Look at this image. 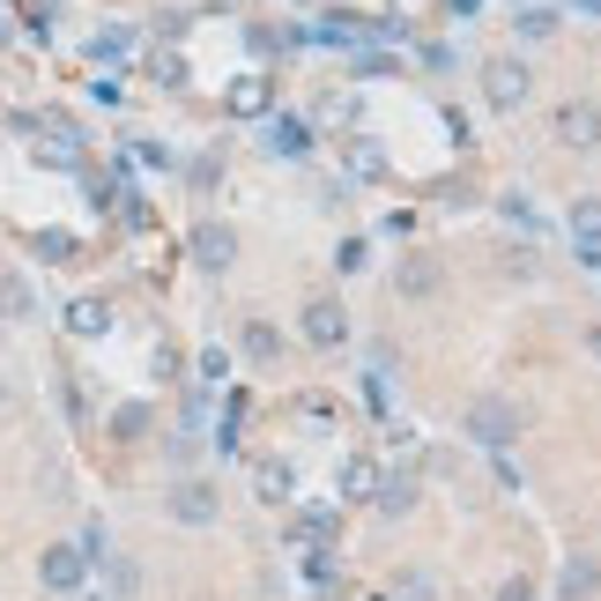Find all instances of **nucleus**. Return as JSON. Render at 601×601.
I'll return each instance as SVG.
<instances>
[{
  "label": "nucleus",
  "instance_id": "21",
  "mask_svg": "<svg viewBox=\"0 0 601 601\" xmlns=\"http://www.w3.org/2000/svg\"><path fill=\"white\" fill-rule=\"evenodd\" d=\"M120 52H126V30H104L97 45H90V60H120Z\"/></svg>",
  "mask_w": 601,
  "mask_h": 601
},
{
  "label": "nucleus",
  "instance_id": "8",
  "mask_svg": "<svg viewBox=\"0 0 601 601\" xmlns=\"http://www.w3.org/2000/svg\"><path fill=\"white\" fill-rule=\"evenodd\" d=\"M172 520L208 527V520H216V490H208V483H178V490H172Z\"/></svg>",
  "mask_w": 601,
  "mask_h": 601
},
{
  "label": "nucleus",
  "instance_id": "2",
  "mask_svg": "<svg viewBox=\"0 0 601 601\" xmlns=\"http://www.w3.org/2000/svg\"><path fill=\"white\" fill-rule=\"evenodd\" d=\"M557 142H564V149H594L601 142V104L594 97H572V104H557Z\"/></svg>",
  "mask_w": 601,
  "mask_h": 601
},
{
  "label": "nucleus",
  "instance_id": "19",
  "mask_svg": "<svg viewBox=\"0 0 601 601\" xmlns=\"http://www.w3.org/2000/svg\"><path fill=\"white\" fill-rule=\"evenodd\" d=\"M38 252H45V260H75V238H68V230H38Z\"/></svg>",
  "mask_w": 601,
  "mask_h": 601
},
{
  "label": "nucleus",
  "instance_id": "10",
  "mask_svg": "<svg viewBox=\"0 0 601 601\" xmlns=\"http://www.w3.org/2000/svg\"><path fill=\"white\" fill-rule=\"evenodd\" d=\"M394 290L401 298H431V290H438V260H431V252H408L394 268Z\"/></svg>",
  "mask_w": 601,
  "mask_h": 601
},
{
  "label": "nucleus",
  "instance_id": "7",
  "mask_svg": "<svg viewBox=\"0 0 601 601\" xmlns=\"http://www.w3.org/2000/svg\"><path fill=\"white\" fill-rule=\"evenodd\" d=\"M194 260L224 276L230 260H238V230H230V224H200V230H194Z\"/></svg>",
  "mask_w": 601,
  "mask_h": 601
},
{
  "label": "nucleus",
  "instance_id": "18",
  "mask_svg": "<svg viewBox=\"0 0 601 601\" xmlns=\"http://www.w3.org/2000/svg\"><path fill=\"white\" fill-rule=\"evenodd\" d=\"M512 23H520V38H550V30H557V15L542 8V0H535V8H520Z\"/></svg>",
  "mask_w": 601,
  "mask_h": 601
},
{
  "label": "nucleus",
  "instance_id": "30",
  "mask_svg": "<svg viewBox=\"0 0 601 601\" xmlns=\"http://www.w3.org/2000/svg\"><path fill=\"white\" fill-rule=\"evenodd\" d=\"M520 8H535V0H520Z\"/></svg>",
  "mask_w": 601,
  "mask_h": 601
},
{
  "label": "nucleus",
  "instance_id": "22",
  "mask_svg": "<svg viewBox=\"0 0 601 601\" xmlns=\"http://www.w3.org/2000/svg\"><path fill=\"white\" fill-rule=\"evenodd\" d=\"M505 224H520V230H535V208H527L520 194H505Z\"/></svg>",
  "mask_w": 601,
  "mask_h": 601
},
{
  "label": "nucleus",
  "instance_id": "5",
  "mask_svg": "<svg viewBox=\"0 0 601 601\" xmlns=\"http://www.w3.org/2000/svg\"><path fill=\"white\" fill-rule=\"evenodd\" d=\"M260 149H268V156H304V149H312V126L268 112V120H260Z\"/></svg>",
  "mask_w": 601,
  "mask_h": 601
},
{
  "label": "nucleus",
  "instance_id": "25",
  "mask_svg": "<svg viewBox=\"0 0 601 601\" xmlns=\"http://www.w3.org/2000/svg\"><path fill=\"white\" fill-rule=\"evenodd\" d=\"M498 601H535V587H527V579H512V587H505Z\"/></svg>",
  "mask_w": 601,
  "mask_h": 601
},
{
  "label": "nucleus",
  "instance_id": "20",
  "mask_svg": "<svg viewBox=\"0 0 601 601\" xmlns=\"http://www.w3.org/2000/svg\"><path fill=\"white\" fill-rule=\"evenodd\" d=\"M394 594H401V601H431V579H424V572H401Z\"/></svg>",
  "mask_w": 601,
  "mask_h": 601
},
{
  "label": "nucleus",
  "instance_id": "14",
  "mask_svg": "<svg viewBox=\"0 0 601 601\" xmlns=\"http://www.w3.org/2000/svg\"><path fill=\"white\" fill-rule=\"evenodd\" d=\"M0 320H30V282L15 268H0Z\"/></svg>",
  "mask_w": 601,
  "mask_h": 601
},
{
  "label": "nucleus",
  "instance_id": "9",
  "mask_svg": "<svg viewBox=\"0 0 601 601\" xmlns=\"http://www.w3.org/2000/svg\"><path fill=\"white\" fill-rule=\"evenodd\" d=\"M304 334L320 342V350H334V342H350V320H342V304H304Z\"/></svg>",
  "mask_w": 601,
  "mask_h": 601
},
{
  "label": "nucleus",
  "instance_id": "26",
  "mask_svg": "<svg viewBox=\"0 0 601 601\" xmlns=\"http://www.w3.org/2000/svg\"><path fill=\"white\" fill-rule=\"evenodd\" d=\"M572 8H579V15H601V0H572Z\"/></svg>",
  "mask_w": 601,
  "mask_h": 601
},
{
  "label": "nucleus",
  "instance_id": "23",
  "mask_svg": "<svg viewBox=\"0 0 601 601\" xmlns=\"http://www.w3.org/2000/svg\"><path fill=\"white\" fill-rule=\"evenodd\" d=\"M224 372H230V356H224V350H200V379H208V386H216Z\"/></svg>",
  "mask_w": 601,
  "mask_h": 601
},
{
  "label": "nucleus",
  "instance_id": "17",
  "mask_svg": "<svg viewBox=\"0 0 601 601\" xmlns=\"http://www.w3.org/2000/svg\"><path fill=\"white\" fill-rule=\"evenodd\" d=\"M260 498H268V505L290 498V460H260Z\"/></svg>",
  "mask_w": 601,
  "mask_h": 601
},
{
  "label": "nucleus",
  "instance_id": "11",
  "mask_svg": "<svg viewBox=\"0 0 601 601\" xmlns=\"http://www.w3.org/2000/svg\"><path fill=\"white\" fill-rule=\"evenodd\" d=\"M104 327H112V304H104V298H75V304H68V334L90 342V334H104Z\"/></svg>",
  "mask_w": 601,
  "mask_h": 601
},
{
  "label": "nucleus",
  "instance_id": "4",
  "mask_svg": "<svg viewBox=\"0 0 601 601\" xmlns=\"http://www.w3.org/2000/svg\"><path fill=\"white\" fill-rule=\"evenodd\" d=\"M38 572H45V587H52V594H75V587H82V572H90V557H82L75 542H52Z\"/></svg>",
  "mask_w": 601,
  "mask_h": 601
},
{
  "label": "nucleus",
  "instance_id": "24",
  "mask_svg": "<svg viewBox=\"0 0 601 601\" xmlns=\"http://www.w3.org/2000/svg\"><path fill=\"white\" fill-rule=\"evenodd\" d=\"M156 82H164V90H178V82H186V68H178V52H164V60H156Z\"/></svg>",
  "mask_w": 601,
  "mask_h": 601
},
{
  "label": "nucleus",
  "instance_id": "16",
  "mask_svg": "<svg viewBox=\"0 0 601 601\" xmlns=\"http://www.w3.org/2000/svg\"><path fill=\"white\" fill-rule=\"evenodd\" d=\"M372 498H379V512H408V505H416V483H408V476H386Z\"/></svg>",
  "mask_w": 601,
  "mask_h": 601
},
{
  "label": "nucleus",
  "instance_id": "12",
  "mask_svg": "<svg viewBox=\"0 0 601 601\" xmlns=\"http://www.w3.org/2000/svg\"><path fill=\"white\" fill-rule=\"evenodd\" d=\"M601 587V572H594V557H572V564H564V579H557V594L564 601H587Z\"/></svg>",
  "mask_w": 601,
  "mask_h": 601
},
{
  "label": "nucleus",
  "instance_id": "1",
  "mask_svg": "<svg viewBox=\"0 0 601 601\" xmlns=\"http://www.w3.org/2000/svg\"><path fill=\"white\" fill-rule=\"evenodd\" d=\"M468 438H476V446H490V453H505L512 438H520V408H512L505 394H483L476 408H468Z\"/></svg>",
  "mask_w": 601,
  "mask_h": 601
},
{
  "label": "nucleus",
  "instance_id": "29",
  "mask_svg": "<svg viewBox=\"0 0 601 601\" xmlns=\"http://www.w3.org/2000/svg\"><path fill=\"white\" fill-rule=\"evenodd\" d=\"M0 38H8V23H0Z\"/></svg>",
  "mask_w": 601,
  "mask_h": 601
},
{
  "label": "nucleus",
  "instance_id": "6",
  "mask_svg": "<svg viewBox=\"0 0 601 601\" xmlns=\"http://www.w3.org/2000/svg\"><path fill=\"white\" fill-rule=\"evenodd\" d=\"M224 104L238 112V120H260V112L276 104V75H238V82L224 90Z\"/></svg>",
  "mask_w": 601,
  "mask_h": 601
},
{
  "label": "nucleus",
  "instance_id": "27",
  "mask_svg": "<svg viewBox=\"0 0 601 601\" xmlns=\"http://www.w3.org/2000/svg\"><path fill=\"white\" fill-rule=\"evenodd\" d=\"M453 15H476V0H453Z\"/></svg>",
  "mask_w": 601,
  "mask_h": 601
},
{
  "label": "nucleus",
  "instance_id": "15",
  "mask_svg": "<svg viewBox=\"0 0 601 601\" xmlns=\"http://www.w3.org/2000/svg\"><path fill=\"white\" fill-rule=\"evenodd\" d=\"M276 350H282V334L268 320H246V356L252 364H276Z\"/></svg>",
  "mask_w": 601,
  "mask_h": 601
},
{
  "label": "nucleus",
  "instance_id": "13",
  "mask_svg": "<svg viewBox=\"0 0 601 601\" xmlns=\"http://www.w3.org/2000/svg\"><path fill=\"white\" fill-rule=\"evenodd\" d=\"M564 224H572L579 252H587V246H601V200H594V194H587V200H572V216H564Z\"/></svg>",
  "mask_w": 601,
  "mask_h": 601
},
{
  "label": "nucleus",
  "instance_id": "3",
  "mask_svg": "<svg viewBox=\"0 0 601 601\" xmlns=\"http://www.w3.org/2000/svg\"><path fill=\"white\" fill-rule=\"evenodd\" d=\"M483 90H490L498 112H520V104H527V60H512V52L490 60V68H483Z\"/></svg>",
  "mask_w": 601,
  "mask_h": 601
},
{
  "label": "nucleus",
  "instance_id": "28",
  "mask_svg": "<svg viewBox=\"0 0 601 601\" xmlns=\"http://www.w3.org/2000/svg\"><path fill=\"white\" fill-rule=\"evenodd\" d=\"M594 356H601V327H594Z\"/></svg>",
  "mask_w": 601,
  "mask_h": 601
}]
</instances>
